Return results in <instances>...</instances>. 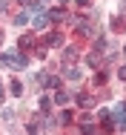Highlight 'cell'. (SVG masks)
Returning <instances> with one entry per match:
<instances>
[{"mask_svg":"<svg viewBox=\"0 0 126 135\" xmlns=\"http://www.w3.org/2000/svg\"><path fill=\"white\" fill-rule=\"evenodd\" d=\"M6 66H14V69H26V55H6Z\"/></svg>","mask_w":126,"mask_h":135,"instance_id":"cell-1","label":"cell"},{"mask_svg":"<svg viewBox=\"0 0 126 135\" xmlns=\"http://www.w3.org/2000/svg\"><path fill=\"white\" fill-rule=\"evenodd\" d=\"M75 101H77V107H83V109L95 107V98H92V95H80V92H77V95H75Z\"/></svg>","mask_w":126,"mask_h":135,"instance_id":"cell-2","label":"cell"},{"mask_svg":"<svg viewBox=\"0 0 126 135\" xmlns=\"http://www.w3.org/2000/svg\"><path fill=\"white\" fill-rule=\"evenodd\" d=\"M46 17H49V23H52V20H54V23H57V20H69V15H66L63 9H54V12H49Z\"/></svg>","mask_w":126,"mask_h":135,"instance_id":"cell-3","label":"cell"},{"mask_svg":"<svg viewBox=\"0 0 126 135\" xmlns=\"http://www.w3.org/2000/svg\"><path fill=\"white\" fill-rule=\"evenodd\" d=\"M77 55H80V52H77V46H66V49H63V60H66V63H72Z\"/></svg>","mask_w":126,"mask_h":135,"instance_id":"cell-4","label":"cell"},{"mask_svg":"<svg viewBox=\"0 0 126 135\" xmlns=\"http://www.w3.org/2000/svg\"><path fill=\"white\" fill-rule=\"evenodd\" d=\"M9 92H12L14 98H20V95H23V83H20V81H17V78H14V81L9 83Z\"/></svg>","mask_w":126,"mask_h":135,"instance_id":"cell-5","label":"cell"},{"mask_svg":"<svg viewBox=\"0 0 126 135\" xmlns=\"http://www.w3.org/2000/svg\"><path fill=\"white\" fill-rule=\"evenodd\" d=\"M63 75H66L69 81H80V69H77V66H66V69H63Z\"/></svg>","mask_w":126,"mask_h":135,"instance_id":"cell-6","label":"cell"},{"mask_svg":"<svg viewBox=\"0 0 126 135\" xmlns=\"http://www.w3.org/2000/svg\"><path fill=\"white\" fill-rule=\"evenodd\" d=\"M46 43H49V46H60V43H63V37H60L57 32H49V35H46Z\"/></svg>","mask_w":126,"mask_h":135,"instance_id":"cell-7","label":"cell"},{"mask_svg":"<svg viewBox=\"0 0 126 135\" xmlns=\"http://www.w3.org/2000/svg\"><path fill=\"white\" fill-rule=\"evenodd\" d=\"M32 43H34V35H23V37H20V49H23V52L32 49Z\"/></svg>","mask_w":126,"mask_h":135,"instance_id":"cell-8","label":"cell"},{"mask_svg":"<svg viewBox=\"0 0 126 135\" xmlns=\"http://www.w3.org/2000/svg\"><path fill=\"white\" fill-rule=\"evenodd\" d=\"M32 23H34V29H46V26H49V17H46V15H37Z\"/></svg>","mask_w":126,"mask_h":135,"instance_id":"cell-9","label":"cell"},{"mask_svg":"<svg viewBox=\"0 0 126 135\" xmlns=\"http://www.w3.org/2000/svg\"><path fill=\"white\" fill-rule=\"evenodd\" d=\"M86 63H89V66H100V63H103L100 52H92V55H89V57H86Z\"/></svg>","mask_w":126,"mask_h":135,"instance_id":"cell-10","label":"cell"},{"mask_svg":"<svg viewBox=\"0 0 126 135\" xmlns=\"http://www.w3.org/2000/svg\"><path fill=\"white\" fill-rule=\"evenodd\" d=\"M80 132H83V135H98V127H95L92 121H86V124L80 127Z\"/></svg>","mask_w":126,"mask_h":135,"instance_id":"cell-11","label":"cell"},{"mask_svg":"<svg viewBox=\"0 0 126 135\" xmlns=\"http://www.w3.org/2000/svg\"><path fill=\"white\" fill-rule=\"evenodd\" d=\"M49 109H52V98H49V95H43V98H40V112L49 115Z\"/></svg>","mask_w":126,"mask_h":135,"instance_id":"cell-12","label":"cell"},{"mask_svg":"<svg viewBox=\"0 0 126 135\" xmlns=\"http://www.w3.org/2000/svg\"><path fill=\"white\" fill-rule=\"evenodd\" d=\"M54 104H57V107H66V104H69V95L57 89V95H54Z\"/></svg>","mask_w":126,"mask_h":135,"instance_id":"cell-13","label":"cell"},{"mask_svg":"<svg viewBox=\"0 0 126 135\" xmlns=\"http://www.w3.org/2000/svg\"><path fill=\"white\" fill-rule=\"evenodd\" d=\"M77 35H92V26L86 20H77Z\"/></svg>","mask_w":126,"mask_h":135,"instance_id":"cell-14","label":"cell"},{"mask_svg":"<svg viewBox=\"0 0 126 135\" xmlns=\"http://www.w3.org/2000/svg\"><path fill=\"white\" fill-rule=\"evenodd\" d=\"M14 23H17V26H26V23H29V15H26V12H17V15H14Z\"/></svg>","mask_w":126,"mask_h":135,"instance_id":"cell-15","label":"cell"},{"mask_svg":"<svg viewBox=\"0 0 126 135\" xmlns=\"http://www.w3.org/2000/svg\"><path fill=\"white\" fill-rule=\"evenodd\" d=\"M106 46H109L106 37H98V40H95V52H106Z\"/></svg>","mask_w":126,"mask_h":135,"instance_id":"cell-16","label":"cell"},{"mask_svg":"<svg viewBox=\"0 0 126 135\" xmlns=\"http://www.w3.org/2000/svg\"><path fill=\"white\" fill-rule=\"evenodd\" d=\"M72 118H75V115H72L69 109H60V124H72Z\"/></svg>","mask_w":126,"mask_h":135,"instance_id":"cell-17","label":"cell"},{"mask_svg":"<svg viewBox=\"0 0 126 135\" xmlns=\"http://www.w3.org/2000/svg\"><path fill=\"white\" fill-rule=\"evenodd\" d=\"M49 75H46V72H37V83H40V86H49Z\"/></svg>","mask_w":126,"mask_h":135,"instance_id":"cell-18","label":"cell"},{"mask_svg":"<svg viewBox=\"0 0 126 135\" xmlns=\"http://www.w3.org/2000/svg\"><path fill=\"white\" fill-rule=\"evenodd\" d=\"M109 81V75H106V69H103V72H98V75H95V83H106Z\"/></svg>","mask_w":126,"mask_h":135,"instance_id":"cell-19","label":"cell"},{"mask_svg":"<svg viewBox=\"0 0 126 135\" xmlns=\"http://www.w3.org/2000/svg\"><path fill=\"white\" fill-rule=\"evenodd\" d=\"M112 29H118V32H120V29H123V17H120V15H118V17H115V20H112Z\"/></svg>","mask_w":126,"mask_h":135,"instance_id":"cell-20","label":"cell"},{"mask_svg":"<svg viewBox=\"0 0 126 135\" xmlns=\"http://www.w3.org/2000/svg\"><path fill=\"white\" fill-rule=\"evenodd\" d=\"M20 3H23V6H29V9H40V3H37V0H20Z\"/></svg>","mask_w":126,"mask_h":135,"instance_id":"cell-21","label":"cell"},{"mask_svg":"<svg viewBox=\"0 0 126 135\" xmlns=\"http://www.w3.org/2000/svg\"><path fill=\"white\" fill-rule=\"evenodd\" d=\"M29 135H40V127H37V124H34V121H32V124H29Z\"/></svg>","mask_w":126,"mask_h":135,"instance_id":"cell-22","label":"cell"},{"mask_svg":"<svg viewBox=\"0 0 126 135\" xmlns=\"http://www.w3.org/2000/svg\"><path fill=\"white\" fill-rule=\"evenodd\" d=\"M3 121H14V112L12 109H3Z\"/></svg>","mask_w":126,"mask_h":135,"instance_id":"cell-23","label":"cell"},{"mask_svg":"<svg viewBox=\"0 0 126 135\" xmlns=\"http://www.w3.org/2000/svg\"><path fill=\"white\" fill-rule=\"evenodd\" d=\"M9 9V0H0V12H6Z\"/></svg>","mask_w":126,"mask_h":135,"instance_id":"cell-24","label":"cell"},{"mask_svg":"<svg viewBox=\"0 0 126 135\" xmlns=\"http://www.w3.org/2000/svg\"><path fill=\"white\" fill-rule=\"evenodd\" d=\"M75 3H77V6H86V3H89V0H75Z\"/></svg>","mask_w":126,"mask_h":135,"instance_id":"cell-25","label":"cell"},{"mask_svg":"<svg viewBox=\"0 0 126 135\" xmlns=\"http://www.w3.org/2000/svg\"><path fill=\"white\" fill-rule=\"evenodd\" d=\"M3 89H6V86H3V81H0V98H3Z\"/></svg>","mask_w":126,"mask_h":135,"instance_id":"cell-26","label":"cell"},{"mask_svg":"<svg viewBox=\"0 0 126 135\" xmlns=\"http://www.w3.org/2000/svg\"><path fill=\"white\" fill-rule=\"evenodd\" d=\"M0 66H6V57H0Z\"/></svg>","mask_w":126,"mask_h":135,"instance_id":"cell-27","label":"cell"},{"mask_svg":"<svg viewBox=\"0 0 126 135\" xmlns=\"http://www.w3.org/2000/svg\"><path fill=\"white\" fill-rule=\"evenodd\" d=\"M37 3H40V6H43V3H46V0H37Z\"/></svg>","mask_w":126,"mask_h":135,"instance_id":"cell-28","label":"cell"},{"mask_svg":"<svg viewBox=\"0 0 126 135\" xmlns=\"http://www.w3.org/2000/svg\"><path fill=\"white\" fill-rule=\"evenodd\" d=\"M0 43H3V32H0Z\"/></svg>","mask_w":126,"mask_h":135,"instance_id":"cell-29","label":"cell"}]
</instances>
